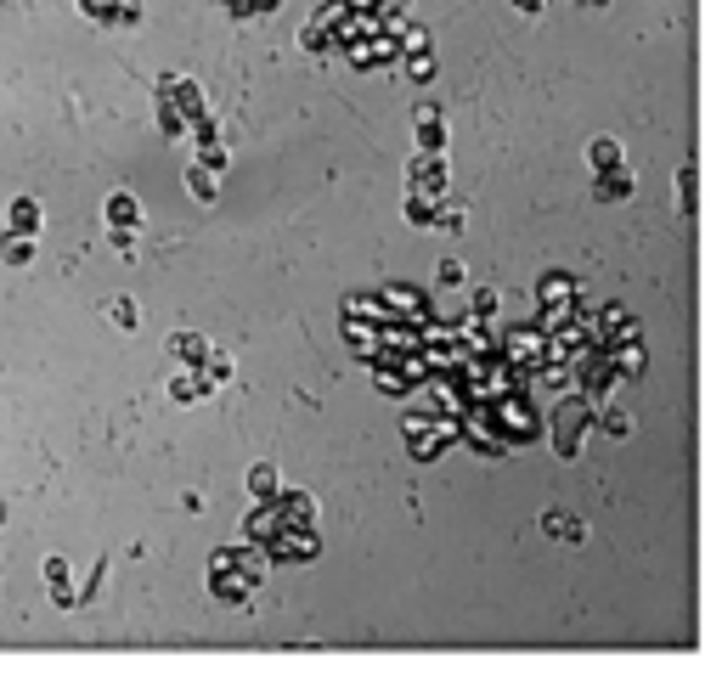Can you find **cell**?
<instances>
[{
    "instance_id": "obj_1",
    "label": "cell",
    "mask_w": 722,
    "mask_h": 682,
    "mask_svg": "<svg viewBox=\"0 0 722 682\" xmlns=\"http://www.w3.org/2000/svg\"><path fill=\"white\" fill-rule=\"evenodd\" d=\"M266 570H271L266 547H254V542H243V547H215V553H209V592H215L220 604L243 609L254 592H260Z\"/></svg>"
},
{
    "instance_id": "obj_2",
    "label": "cell",
    "mask_w": 722,
    "mask_h": 682,
    "mask_svg": "<svg viewBox=\"0 0 722 682\" xmlns=\"http://www.w3.org/2000/svg\"><path fill=\"white\" fill-rule=\"evenodd\" d=\"M542 429H548L553 457H565V463H570V457L581 451V440L593 434V406L581 401V395H565V401L548 412V423H542Z\"/></svg>"
},
{
    "instance_id": "obj_3",
    "label": "cell",
    "mask_w": 722,
    "mask_h": 682,
    "mask_svg": "<svg viewBox=\"0 0 722 682\" xmlns=\"http://www.w3.org/2000/svg\"><path fill=\"white\" fill-rule=\"evenodd\" d=\"M576 310H581V282L570 277V271H542V277H536V327H542V333L570 322Z\"/></svg>"
},
{
    "instance_id": "obj_4",
    "label": "cell",
    "mask_w": 722,
    "mask_h": 682,
    "mask_svg": "<svg viewBox=\"0 0 722 682\" xmlns=\"http://www.w3.org/2000/svg\"><path fill=\"white\" fill-rule=\"evenodd\" d=\"M491 423H497V434L508 440V451L542 440V412H536V401L525 395V389H514V395H497V401H491Z\"/></svg>"
},
{
    "instance_id": "obj_5",
    "label": "cell",
    "mask_w": 722,
    "mask_h": 682,
    "mask_svg": "<svg viewBox=\"0 0 722 682\" xmlns=\"http://www.w3.org/2000/svg\"><path fill=\"white\" fill-rule=\"evenodd\" d=\"M401 434H407V451L418 457V463H435L440 451H446V446L457 440V418H435V412H407Z\"/></svg>"
},
{
    "instance_id": "obj_6",
    "label": "cell",
    "mask_w": 722,
    "mask_h": 682,
    "mask_svg": "<svg viewBox=\"0 0 722 682\" xmlns=\"http://www.w3.org/2000/svg\"><path fill=\"white\" fill-rule=\"evenodd\" d=\"M621 339H644V322L632 316L627 305H604V310H587V344L610 350Z\"/></svg>"
},
{
    "instance_id": "obj_7",
    "label": "cell",
    "mask_w": 722,
    "mask_h": 682,
    "mask_svg": "<svg viewBox=\"0 0 722 682\" xmlns=\"http://www.w3.org/2000/svg\"><path fill=\"white\" fill-rule=\"evenodd\" d=\"M316 553H322V536H316V525H283V530L266 542V558H271V564H311Z\"/></svg>"
},
{
    "instance_id": "obj_8",
    "label": "cell",
    "mask_w": 722,
    "mask_h": 682,
    "mask_svg": "<svg viewBox=\"0 0 722 682\" xmlns=\"http://www.w3.org/2000/svg\"><path fill=\"white\" fill-rule=\"evenodd\" d=\"M407 192L446 198V192H452V164H446V153H412L407 158Z\"/></svg>"
},
{
    "instance_id": "obj_9",
    "label": "cell",
    "mask_w": 722,
    "mask_h": 682,
    "mask_svg": "<svg viewBox=\"0 0 722 682\" xmlns=\"http://www.w3.org/2000/svg\"><path fill=\"white\" fill-rule=\"evenodd\" d=\"M181 141L192 147V158H198V164H209L215 175H226L232 153H226V136H220V124L209 119V113H204V119H192V124H187V136H181Z\"/></svg>"
},
{
    "instance_id": "obj_10",
    "label": "cell",
    "mask_w": 722,
    "mask_h": 682,
    "mask_svg": "<svg viewBox=\"0 0 722 682\" xmlns=\"http://www.w3.org/2000/svg\"><path fill=\"white\" fill-rule=\"evenodd\" d=\"M158 102H170L175 113H181V119H204L209 113V102H204V85H198V79L192 74H164L158 79Z\"/></svg>"
},
{
    "instance_id": "obj_11",
    "label": "cell",
    "mask_w": 722,
    "mask_h": 682,
    "mask_svg": "<svg viewBox=\"0 0 722 682\" xmlns=\"http://www.w3.org/2000/svg\"><path fill=\"white\" fill-rule=\"evenodd\" d=\"M497 356L531 372L536 361H542V327L525 322V327H508V333H497Z\"/></svg>"
},
{
    "instance_id": "obj_12",
    "label": "cell",
    "mask_w": 722,
    "mask_h": 682,
    "mask_svg": "<svg viewBox=\"0 0 722 682\" xmlns=\"http://www.w3.org/2000/svg\"><path fill=\"white\" fill-rule=\"evenodd\" d=\"M452 333L463 356H497V322L491 316H457Z\"/></svg>"
},
{
    "instance_id": "obj_13",
    "label": "cell",
    "mask_w": 722,
    "mask_h": 682,
    "mask_svg": "<svg viewBox=\"0 0 722 682\" xmlns=\"http://www.w3.org/2000/svg\"><path fill=\"white\" fill-rule=\"evenodd\" d=\"M102 220H108V232H142V198L125 192V186H113L102 198Z\"/></svg>"
},
{
    "instance_id": "obj_14",
    "label": "cell",
    "mask_w": 722,
    "mask_h": 682,
    "mask_svg": "<svg viewBox=\"0 0 722 682\" xmlns=\"http://www.w3.org/2000/svg\"><path fill=\"white\" fill-rule=\"evenodd\" d=\"M378 299H384V310L401 316V322H424V316H429L424 288H412V282H390V288H378Z\"/></svg>"
},
{
    "instance_id": "obj_15",
    "label": "cell",
    "mask_w": 722,
    "mask_h": 682,
    "mask_svg": "<svg viewBox=\"0 0 722 682\" xmlns=\"http://www.w3.org/2000/svg\"><path fill=\"white\" fill-rule=\"evenodd\" d=\"M345 57L356 62V68H384V62L401 57V46H395V23L384 34H373V40H356V46H345Z\"/></svg>"
},
{
    "instance_id": "obj_16",
    "label": "cell",
    "mask_w": 722,
    "mask_h": 682,
    "mask_svg": "<svg viewBox=\"0 0 722 682\" xmlns=\"http://www.w3.org/2000/svg\"><path fill=\"white\" fill-rule=\"evenodd\" d=\"M412 124H418V153H446V113L435 102H418Z\"/></svg>"
},
{
    "instance_id": "obj_17",
    "label": "cell",
    "mask_w": 722,
    "mask_h": 682,
    "mask_svg": "<svg viewBox=\"0 0 722 682\" xmlns=\"http://www.w3.org/2000/svg\"><path fill=\"white\" fill-rule=\"evenodd\" d=\"M604 356H610V372L621 378V384H627V378H644V367H649L644 339H621V344H610Z\"/></svg>"
},
{
    "instance_id": "obj_18",
    "label": "cell",
    "mask_w": 722,
    "mask_h": 682,
    "mask_svg": "<svg viewBox=\"0 0 722 682\" xmlns=\"http://www.w3.org/2000/svg\"><path fill=\"white\" fill-rule=\"evenodd\" d=\"M40 575H46V592H51V604H57V609H74L79 604V587H74V575H68V558L51 553L46 564H40Z\"/></svg>"
},
{
    "instance_id": "obj_19",
    "label": "cell",
    "mask_w": 722,
    "mask_h": 682,
    "mask_svg": "<svg viewBox=\"0 0 722 682\" xmlns=\"http://www.w3.org/2000/svg\"><path fill=\"white\" fill-rule=\"evenodd\" d=\"M339 333H345V344L356 350L361 361H378V356H384V339H378V327H373V322H361V316H345V322H339Z\"/></svg>"
},
{
    "instance_id": "obj_20",
    "label": "cell",
    "mask_w": 722,
    "mask_h": 682,
    "mask_svg": "<svg viewBox=\"0 0 722 682\" xmlns=\"http://www.w3.org/2000/svg\"><path fill=\"white\" fill-rule=\"evenodd\" d=\"M632 192H638V175L621 164V170H604V175H593V198L598 203H627Z\"/></svg>"
},
{
    "instance_id": "obj_21",
    "label": "cell",
    "mask_w": 722,
    "mask_h": 682,
    "mask_svg": "<svg viewBox=\"0 0 722 682\" xmlns=\"http://www.w3.org/2000/svg\"><path fill=\"white\" fill-rule=\"evenodd\" d=\"M271 508L283 513V525H316V496L311 491H277Z\"/></svg>"
},
{
    "instance_id": "obj_22",
    "label": "cell",
    "mask_w": 722,
    "mask_h": 682,
    "mask_svg": "<svg viewBox=\"0 0 722 682\" xmlns=\"http://www.w3.org/2000/svg\"><path fill=\"white\" fill-rule=\"evenodd\" d=\"M277 530H283V513L271 508V502H254L249 519H243V536H249L254 547H266L271 536H277Z\"/></svg>"
},
{
    "instance_id": "obj_23",
    "label": "cell",
    "mask_w": 722,
    "mask_h": 682,
    "mask_svg": "<svg viewBox=\"0 0 722 682\" xmlns=\"http://www.w3.org/2000/svg\"><path fill=\"white\" fill-rule=\"evenodd\" d=\"M6 232L40 237V232H46V209H40L34 198H17V203H12V215H6Z\"/></svg>"
},
{
    "instance_id": "obj_24",
    "label": "cell",
    "mask_w": 722,
    "mask_h": 682,
    "mask_svg": "<svg viewBox=\"0 0 722 682\" xmlns=\"http://www.w3.org/2000/svg\"><path fill=\"white\" fill-rule=\"evenodd\" d=\"M627 164V153H621V141L615 136H598V141H587V170L593 175H604V170H621Z\"/></svg>"
},
{
    "instance_id": "obj_25",
    "label": "cell",
    "mask_w": 722,
    "mask_h": 682,
    "mask_svg": "<svg viewBox=\"0 0 722 682\" xmlns=\"http://www.w3.org/2000/svg\"><path fill=\"white\" fill-rule=\"evenodd\" d=\"M542 536H553V542H565V547H581L587 542V525L570 519V513H542Z\"/></svg>"
},
{
    "instance_id": "obj_26",
    "label": "cell",
    "mask_w": 722,
    "mask_h": 682,
    "mask_svg": "<svg viewBox=\"0 0 722 682\" xmlns=\"http://www.w3.org/2000/svg\"><path fill=\"white\" fill-rule=\"evenodd\" d=\"M209 395V384L198 378V367H175V378H170V401L175 406H192V401H204Z\"/></svg>"
},
{
    "instance_id": "obj_27",
    "label": "cell",
    "mask_w": 722,
    "mask_h": 682,
    "mask_svg": "<svg viewBox=\"0 0 722 682\" xmlns=\"http://www.w3.org/2000/svg\"><path fill=\"white\" fill-rule=\"evenodd\" d=\"M299 51H311V57H328V51H339V40H333L328 23L305 17V23H299Z\"/></svg>"
},
{
    "instance_id": "obj_28",
    "label": "cell",
    "mask_w": 722,
    "mask_h": 682,
    "mask_svg": "<svg viewBox=\"0 0 722 682\" xmlns=\"http://www.w3.org/2000/svg\"><path fill=\"white\" fill-rule=\"evenodd\" d=\"M677 209L694 220V209H700V164L694 158H683V170H677Z\"/></svg>"
},
{
    "instance_id": "obj_29",
    "label": "cell",
    "mask_w": 722,
    "mask_h": 682,
    "mask_svg": "<svg viewBox=\"0 0 722 682\" xmlns=\"http://www.w3.org/2000/svg\"><path fill=\"white\" fill-rule=\"evenodd\" d=\"M170 356H175V367H198L209 356V339L204 333H170Z\"/></svg>"
},
{
    "instance_id": "obj_30",
    "label": "cell",
    "mask_w": 722,
    "mask_h": 682,
    "mask_svg": "<svg viewBox=\"0 0 722 682\" xmlns=\"http://www.w3.org/2000/svg\"><path fill=\"white\" fill-rule=\"evenodd\" d=\"M232 356H226V350H215V344H209V356L204 361H198V378H204V384H209V395H215V389L220 384H232Z\"/></svg>"
},
{
    "instance_id": "obj_31",
    "label": "cell",
    "mask_w": 722,
    "mask_h": 682,
    "mask_svg": "<svg viewBox=\"0 0 722 682\" xmlns=\"http://www.w3.org/2000/svg\"><path fill=\"white\" fill-rule=\"evenodd\" d=\"M446 198H429V192H407V203H401V215H407V226H418V232H429L435 226V209Z\"/></svg>"
},
{
    "instance_id": "obj_32",
    "label": "cell",
    "mask_w": 722,
    "mask_h": 682,
    "mask_svg": "<svg viewBox=\"0 0 722 682\" xmlns=\"http://www.w3.org/2000/svg\"><path fill=\"white\" fill-rule=\"evenodd\" d=\"M187 192H192L198 203H215V198H220V175L209 170V164H198V158H192V164H187Z\"/></svg>"
},
{
    "instance_id": "obj_33",
    "label": "cell",
    "mask_w": 722,
    "mask_h": 682,
    "mask_svg": "<svg viewBox=\"0 0 722 682\" xmlns=\"http://www.w3.org/2000/svg\"><path fill=\"white\" fill-rule=\"evenodd\" d=\"M277 491H283V474H277V463H254V468H249V496H254V502H271Z\"/></svg>"
},
{
    "instance_id": "obj_34",
    "label": "cell",
    "mask_w": 722,
    "mask_h": 682,
    "mask_svg": "<svg viewBox=\"0 0 722 682\" xmlns=\"http://www.w3.org/2000/svg\"><path fill=\"white\" fill-rule=\"evenodd\" d=\"M345 316H361V322H373V327L395 322L390 310H384V299H378V294H350V299H345Z\"/></svg>"
},
{
    "instance_id": "obj_35",
    "label": "cell",
    "mask_w": 722,
    "mask_h": 682,
    "mask_svg": "<svg viewBox=\"0 0 722 682\" xmlns=\"http://www.w3.org/2000/svg\"><path fill=\"white\" fill-rule=\"evenodd\" d=\"M108 322H113V327H125V333H136V327H142V305H136L130 294L108 299Z\"/></svg>"
},
{
    "instance_id": "obj_36",
    "label": "cell",
    "mask_w": 722,
    "mask_h": 682,
    "mask_svg": "<svg viewBox=\"0 0 722 682\" xmlns=\"http://www.w3.org/2000/svg\"><path fill=\"white\" fill-rule=\"evenodd\" d=\"M0 260H6V265H29L34 260V237L6 232V237H0Z\"/></svg>"
},
{
    "instance_id": "obj_37",
    "label": "cell",
    "mask_w": 722,
    "mask_h": 682,
    "mask_svg": "<svg viewBox=\"0 0 722 682\" xmlns=\"http://www.w3.org/2000/svg\"><path fill=\"white\" fill-rule=\"evenodd\" d=\"M79 6V17H85V23H96V29H113V6H119V0H74Z\"/></svg>"
},
{
    "instance_id": "obj_38",
    "label": "cell",
    "mask_w": 722,
    "mask_h": 682,
    "mask_svg": "<svg viewBox=\"0 0 722 682\" xmlns=\"http://www.w3.org/2000/svg\"><path fill=\"white\" fill-rule=\"evenodd\" d=\"M463 226H469V215H463V203H440L435 209V226H429V232H463Z\"/></svg>"
},
{
    "instance_id": "obj_39",
    "label": "cell",
    "mask_w": 722,
    "mask_h": 682,
    "mask_svg": "<svg viewBox=\"0 0 722 682\" xmlns=\"http://www.w3.org/2000/svg\"><path fill=\"white\" fill-rule=\"evenodd\" d=\"M497 310H503V294H497V288H474L469 294V316H491V322H497Z\"/></svg>"
},
{
    "instance_id": "obj_40",
    "label": "cell",
    "mask_w": 722,
    "mask_h": 682,
    "mask_svg": "<svg viewBox=\"0 0 722 682\" xmlns=\"http://www.w3.org/2000/svg\"><path fill=\"white\" fill-rule=\"evenodd\" d=\"M407 79H412V85H429V79H435V51H412V57H407Z\"/></svg>"
},
{
    "instance_id": "obj_41",
    "label": "cell",
    "mask_w": 722,
    "mask_h": 682,
    "mask_svg": "<svg viewBox=\"0 0 722 682\" xmlns=\"http://www.w3.org/2000/svg\"><path fill=\"white\" fill-rule=\"evenodd\" d=\"M350 12H356V6H350V0H322V6H316V23H328V29L339 34V23H345Z\"/></svg>"
},
{
    "instance_id": "obj_42",
    "label": "cell",
    "mask_w": 722,
    "mask_h": 682,
    "mask_svg": "<svg viewBox=\"0 0 722 682\" xmlns=\"http://www.w3.org/2000/svg\"><path fill=\"white\" fill-rule=\"evenodd\" d=\"M158 130H164L170 141H181V136H187V119H181V113H175L170 102H158Z\"/></svg>"
},
{
    "instance_id": "obj_43",
    "label": "cell",
    "mask_w": 722,
    "mask_h": 682,
    "mask_svg": "<svg viewBox=\"0 0 722 682\" xmlns=\"http://www.w3.org/2000/svg\"><path fill=\"white\" fill-rule=\"evenodd\" d=\"M232 17H260V12H277V0H220Z\"/></svg>"
},
{
    "instance_id": "obj_44",
    "label": "cell",
    "mask_w": 722,
    "mask_h": 682,
    "mask_svg": "<svg viewBox=\"0 0 722 682\" xmlns=\"http://www.w3.org/2000/svg\"><path fill=\"white\" fill-rule=\"evenodd\" d=\"M142 23V0H119L113 6V29H136Z\"/></svg>"
},
{
    "instance_id": "obj_45",
    "label": "cell",
    "mask_w": 722,
    "mask_h": 682,
    "mask_svg": "<svg viewBox=\"0 0 722 682\" xmlns=\"http://www.w3.org/2000/svg\"><path fill=\"white\" fill-rule=\"evenodd\" d=\"M102 581H108V564H96V570L85 575V587H79V604H85V598H96V592H102Z\"/></svg>"
},
{
    "instance_id": "obj_46",
    "label": "cell",
    "mask_w": 722,
    "mask_h": 682,
    "mask_svg": "<svg viewBox=\"0 0 722 682\" xmlns=\"http://www.w3.org/2000/svg\"><path fill=\"white\" fill-rule=\"evenodd\" d=\"M435 277L446 282V288H463V277H469V271H463L457 260H440V271H435Z\"/></svg>"
},
{
    "instance_id": "obj_47",
    "label": "cell",
    "mask_w": 722,
    "mask_h": 682,
    "mask_svg": "<svg viewBox=\"0 0 722 682\" xmlns=\"http://www.w3.org/2000/svg\"><path fill=\"white\" fill-rule=\"evenodd\" d=\"M108 243L119 248V254H125V260H130V254H136V232H108Z\"/></svg>"
},
{
    "instance_id": "obj_48",
    "label": "cell",
    "mask_w": 722,
    "mask_h": 682,
    "mask_svg": "<svg viewBox=\"0 0 722 682\" xmlns=\"http://www.w3.org/2000/svg\"><path fill=\"white\" fill-rule=\"evenodd\" d=\"M576 6H610V0H576Z\"/></svg>"
},
{
    "instance_id": "obj_49",
    "label": "cell",
    "mask_w": 722,
    "mask_h": 682,
    "mask_svg": "<svg viewBox=\"0 0 722 682\" xmlns=\"http://www.w3.org/2000/svg\"><path fill=\"white\" fill-rule=\"evenodd\" d=\"M0 519H6V502H0Z\"/></svg>"
}]
</instances>
